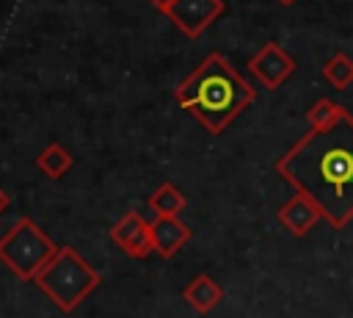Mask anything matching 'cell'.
<instances>
[{
	"label": "cell",
	"instance_id": "6da1fadb",
	"mask_svg": "<svg viewBox=\"0 0 353 318\" xmlns=\"http://www.w3.org/2000/svg\"><path fill=\"white\" fill-rule=\"evenodd\" d=\"M276 171L306 194L334 230L347 227L353 221V113L347 111L328 130L303 133L276 160Z\"/></svg>",
	"mask_w": 353,
	"mask_h": 318
},
{
	"label": "cell",
	"instance_id": "7a4b0ae2",
	"mask_svg": "<svg viewBox=\"0 0 353 318\" xmlns=\"http://www.w3.org/2000/svg\"><path fill=\"white\" fill-rule=\"evenodd\" d=\"M174 100L207 133L218 135L256 100V91L223 53H210L174 88Z\"/></svg>",
	"mask_w": 353,
	"mask_h": 318
},
{
	"label": "cell",
	"instance_id": "3957f363",
	"mask_svg": "<svg viewBox=\"0 0 353 318\" xmlns=\"http://www.w3.org/2000/svg\"><path fill=\"white\" fill-rule=\"evenodd\" d=\"M33 282L58 310L72 312L99 288L102 277L77 249L58 246V252L41 265Z\"/></svg>",
	"mask_w": 353,
	"mask_h": 318
},
{
	"label": "cell",
	"instance_id": "277c9868",
	"mask_svg": "<svg viewBox=\"0 0 353 318\" xmlns=\"http://www.w3.org/2000/svg\"><path fill=\"white\" fill-rule=\"evenodd\" d=\"M55 252L58 246L52 238L28 216H19L0 238V263L25 282H33Z\"/></svg>",
	"mask_w": 353,
	"mask_h": 318
},
{
	"label": "cell",
	"instance_id": "5b68a950",
	"mask_svg": "<svg viewBox=\"0 0 353 318\" xmlns=\"http://www.w3.org/2000/svg\"><path fill=\"white\" fill-rule=\"evenodd\" d=\"M248 72H254V77L265 86V88H279L284 86L292 72H295V58L279 44V41H268L262 44L251 58H248Z\"/></svg>",
	"mask_w": 353,
	"mask_h": 318
},
{
	"label": "cell",
	"instance_id": "8992f818",
	"mask_svg": "<svg viewBox=\"0 0 353 318\" xmlns=\"http://www.w3.org/2000/svg\"><path fill=\"white\" fill-rule=\"evenodd\" d=\"M223 14V0H176L165 14L188 39H199Z\"/></svg>",
	"mask_w": 353,
	"mask_h": 318
},
{
	"label": "cell",
	"instance_id": "52a82bcc",
	"mask_svg": "<svg viewBox=\"0 0 353 318\" xmlns=\"http://www.w3.org/2000/svg\"><path fill=\"white\" fill-rule=\"evenodd\" d=\"M110 241L132 260H143V257H149L154 252V246H152V224L138 210H127L110 227Z\"/></svg>",
	"mask_w": 353,
	"mask_h": 318
},
{
	"label": "cell",
	"instance_id": "ba28073f",
	"mask_svg": "<svg viewBox=\"0 0 353 318\" xmlns=\"http://www.w3.org/2000/svg\"><path fill=\"white\" fill-rule=\"evenodd\" d=\"M320 218H323L320 207H317L306 194H298V191H295V196H290V199L279 207V221H281V227H284L290 235H295V238L309 235L312 227H317Z\"/></svg>",
	"mask_w": 353,
	"mask_h": 318
},
{
	"label": "cell",
	"instance_id": "9c48e42d",
	"mask_svg": "<svg viewBox=\"0 0 353 318\" xmlns=\"http://www.w3.org/2000/svg\"><path fill=\"white\" fill-rule=\"evenodd\" d=\"M152 224V246L160 257H174L188 241H190V227L179 216H154Z\"/></svg>",
	"mask_w": 353,
	"mask_h": 318
},
{
	"label": "cell",
	"instance_id": "30bf717a",
	"mask_svg": "<svg viewBox=\"0 0 353 318\" xmlns=\"http://www.w3.org/2000/svg\"><path fill=\"white\" fill-rule=\"evenodd\" d=\"M182 299L188 307H193L199 315H207L210 310H215L223 299V288L210 277V274H196L185 290H182Z\"/></svg>",
	"mask_w": 353,
	"mask_h": 318
},
{
	"label": "cell",
	"instance_id": "8fae6325",
	"mask_svg": "<svg viewBox=\"0 0 353 318\" xmlns=\"http://www.w3.org/2000/svg\"><path fill=\"white\" fill-rule=\"evenodd\" d=\"M146 205H149V210L154 216H179L185 210L188 199H185V194L174 183H163V185H157L152 191V196H149Z\"/></svg>",
	"mask_w": 353,
	"mask_h": 318
},
{
	"label": "cell",
	"instance_id": "7c38bea8",
	"mask_svg": "<svg viewBox=\"0 0 353 318\" xmlns=\"http://www.w3.org/2000/svg\"><path fill=\"white\" fill-rule=\"evenodd\" d=\"M36 166H39L50 180H61V177L72 169V155H69L61 144H47V147L39 152Z\"/></svg>",
	"mask_w": 353,
	"mask_h": 318
},
{
	"label": "cell",
	"instance_id": "4fadbf2b",
	"mask_svg": "<svg viewBox=\"0 0 353 318\" xmlns=\"http://www.w3.org/2000/svg\"><path fill=\"white\" fill-rule=\"evenodd\" d=\"M345 113H347V111H345L339 102H334V100H328V97H320V100L306 111V122H309V130H328V127H334Z\"/></svg>",
	"mask_w": 353,
	"mask_h": 318
},
{
	"label": "cell",
	"instance_id": "5bb4252c",
	"mask_svg": "<svg viewBox=\"0 0 353 318\" xmlns=\"http://www.w3.org/2000/svg\"><path fill=\"white\" fill-rule=\"evenodd\" d=\"M323 77H325L334 88H339V91L350 88V86H353V58L345 55V53H334V55L323 64Z\"/></svg>",
	"mask_w": 353,
	"mask_h": 318
},
{
	"label": "cell",
	"instance_id": "9a60e30c",
	"mask_svg": "<svg viewBox=\"0 0 353 318\" xmlns=\"http://www.w3.org/2000/svg\"><path fill=\"white\" fill-rule=\"evenodd\" d=\"M174 3H176V0H149V6H154V8L160 11V14H168Z\"/></svg>",
	"mask_w": 353,
	"mask_h": 318
},
{
	"label": "cell",
	"instance_id": "2e32d148",
	"mask_svg": "<svg viewBox=\"0 0 353 318\" xmlns=\"http://www.w3.org/2000/svg\"><path fill=\"white\" fill-rule=\"evenodd\" d=\"M8 205H11V199H8V194H6L3 188H0V213H3V210H6Z\"/></svg>",
	"mask_w": 353,
	"mask_h": 318
},
{
	"label": "cell",
	"instance_id": "e0dca14e",
	"mask_svg": "<svg viewBox=\"0 0 353 318\" xmlns=\"http://www.w3.org/2000/svg\"><path fill=\"white\" fill-rule=\"evenodd\" d=\"M276 3H281V6H292L295 0H276Z\"/></svg>",
	"mask_w": 353,
	"mask_h": 318
}]
</instances>
